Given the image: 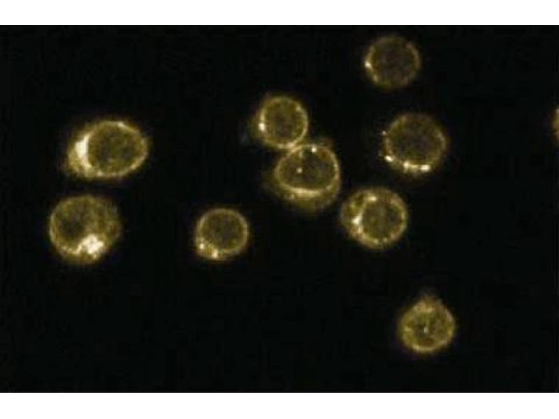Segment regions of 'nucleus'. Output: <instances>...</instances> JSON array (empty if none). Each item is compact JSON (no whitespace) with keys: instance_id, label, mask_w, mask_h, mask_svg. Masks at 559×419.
Returning <instances> with one entry per match:
<instances>
[{"instance_id":"5","label":"nucleus","mask_w":559,"mask_h":419,"mask_svg":"<svg viewBox=\"0 0 559 419\" xmlns=\"http://www.w3.org/2000/svg\"><path fill=\"white\" fill-rule=\"evenodd\" d=\"M448 149L447 135L431 117L409 112L398 117L388 126L382 140V155L397 171L421 175L434 170Z\"/></svg>"},{"instance_id":"4","label":"nucleus","mask_w":559,"mask_h":419,"mask_svg":"<svg viewBox=\"0 0 559 419\" xmlns=\"http://www.w3.org/2000/svg\"><path fill=\"white\" fill-rule=\"evenodd\" d=\"M408 218L402 198L380 186L356 191L342 203L340 211V223L348 235L374 249L396 242L407 229Z\"/></svg>"},{"instance_id":"7","label":"nucleus","mask_w":559,"mask_h":419,"mask_svg":"<svg viewBox=\"0 0 559 419\" xmlns=\"http://www.w3.org/2000/svg\"><path fill=\"white\" fill-rule=\"evenodd\" d=\"M249 239V224L242 214L228 207H215L198 220L194 242L201 257L223 260L242 251Z\"/></svg>"},{"instance_id":"9","label":"nucleus","mask_w":559,"mask_h":419,"mask_svg":"<svg viewBox=\"0 0 559 419\" xmlns=\"http://www.w3.org/2000/svg\"><path fill=\"white\" fill-rule=\"evenodd\" d=\"M255 125L263 143L275 149L289 150L303 140L309 121L298 101L286 96H275L262 104Z\"/></svg>"},{"instance_id":"6","label":"nucleus","mask_w":559,"mask_h":419,"mask_svg":"<svg viewBox=\"0 0 559 419\" xmlns=\"http://www.w3.org/2000/svg\"><path fill=\"white\" fill-rule=\"evenodd\" d=\"M456 332V321L449 309L440 300L426 297L410 307L402 315L399 333L410 350L427 353L447 345Z\"/></svg>"},{"instance_id":"1","label":"nucleus","mask_w":559,"mask_h":419,"mask_svg":"<svg viewBox=\"0 0 559 419\" xmlns=\"http://www.w3.org/2000/svg\"><path fill=\"white\" fill-rule=\"evenodd\" d=\"M48 231L52 244L65 259L90 264L102 258L121 233L116 208L108 200L92 195L60 201L50 216Z\"/></svg>"},{"instance_id":"8","label":"nucleus","mask_w":559,"mask_h":419,"mask_svg":"<svg viewBox=\"0 0 559 419\" xmlns=\"http://www.w3.org/2000/svg\"><path fill=\"white\" fill-rule=\"evenodd\" d=\"M421 66V56L415 45L397 36L377 38L364 58V68L370 78L385 88L407 84L416 77Z\"/></svg>"},{"instance_id":"2","label":"nucleus","mask_w":559,"mask_h":419,"mask_svg":"<svg viewBox=\"0 0 559 419\" xmlns=\"http://www.w3.org/2000/svg\"><path fill=\"white\" fill-rule=\"evenodd\" d=\"M146 137L132 124L104 119L83 129L66 152L68 172L88 179H115L127 175L146 160Z\"/></svg>"},{"instance_id":"3","label":"nucleus","mask_w":559,"mask_h":419,"mask_svg":"<svg viewBox=\"0 0 559 419\" xmlns=\"http://www.w3.org/2000/svg\"><path fill=\"white\" fill-rule=\"evenodd\" d=\"M271 182L285 200L306 211L316 212L337 198L342 175L333 149L312 142L288 150L273 169Z\"/></svg>"}]
</instances>
